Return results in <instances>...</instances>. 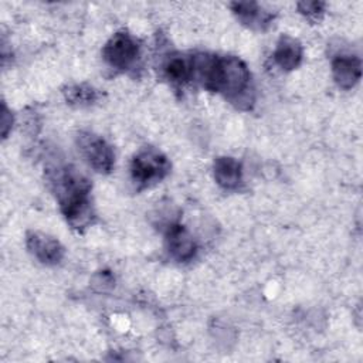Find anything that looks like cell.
I'll return each mask as SVG.
<instances>
[{
    "label": "cell",
    "mask_w": 363,
    "mask_h": 363,
    "mask_svg": "<svg viewBox=\"0 0 363 363\" xmlns=\"http://www.w3.org/2000/svg\"><path fill=\"white\" fill-rule=\"evenodd\" d=\"M77 146L81 156L98 173H111L115 163V153L111 145L94 132H79Z\"/></svg>",
    "instance_id": "5b68a950"
},
{
    "label": "cell",
    "mask_w": 363,
    "mask_h": 363,
    "mask_svg": "<svg viewBox=\"0 0 363 363\" xmlns=\"http://www.w3.org/2000/svg\"><path fill=\"white\" fill-rule=\"evenodd\" d=\"M102 57L111 68L129 71L136 67L140 58V43L132 34L118 31L104 45Z\"/></svg>",
    "instance_id": "277c9868"
},
{
    "label": "cell",
    "mask_w": 363,
    "mask_h": 363,
    "mask_svg": "<svg viewBox=\"0 0 363 363\" xmlns=\"http://www.w3.org/2000/svg\"><path fill=\"white\" fill-rule=\"evenodd\" d=\"M47 179L67 223L78 231L91 225L95 218L91 182L69 164L48 169Z\"/></svg>",
    "instance_id": "7a4b0ae2"
},
{
    "label": "cell",
    "mask_w": 363,
    "mask_h": 363,
    "mask_svg": "<svg viewBox=\"0 0 363 363\" xmlns=\"http://www.w3.org/2000/svg\"><path fill=\"white\" fill-rule=\"evenodd\" d=\"M230 7L238 21L252 30L264 31L272 24L275 18L271 11L265 10L255 1H234L230 4Z\"/></svg>",
    "instance_id": "ba28073f"
},
{
    "label": "cell",
    "mask_w": 363,
    "mask_h": 363,
    "mask_svg": "<svg viewBox=\"0 0 363 363\" xmlns=\"http://www.w3.org/2000/svg\"><path fill=\"white\" fill-rule=\"evenodd\" d=\"M332 75L342 89H352L362 77V61L356 55H336L332 60Z\"/></svg>",
    "instance_id": "9c48e42d"
},
{
    "label": "cell",
    "mask_w": 363,
    "mask_h": 363,
    "mask_svg": "<svg viewBox=\"0 0 363 363\" xmlns=\"http://www.w3.org/2000/svg\"><path fill=\"white\" fill-rule=\"evenodd\" d=\"M64 98L67 104L77 106V108H84L92 105L98 99V92L95 88H92L88 84H72L64 88L62 91Z\"/></svg>",
    "instance_id": "4fadbf2b"
},
{
    "label": "cell",
    "mask_w": 363,
    "mask_h": 363,
    "mask_svg": "<svg viewBox=\"0 0 363 363\" xmlns=\"http://www.w3.org/2000/svg\"><path fill=\"white\" fill-rule=\"evenodd\" d=\"M299 13L305 16L311 21H318L325 13V3L323 1H299L296 4Z\"/></svg>",
    "instance_id": "5bb4252c"
},
{
    "label": "cell",
    "mask_w": 363,
    "mask_h": 363,
    "mask_svg": "<svg viewBox=\"0 0 363 363\" xmlns=\"http://www.w3.org/2000/svg\"><path fill=\"white\" fill-rule=\"evenodd\" d=\"M163 77L174 86H183L193 79V58L182 52H170L162 62Z\"/></svg>",
    "instance_id": "30bf717a"
},
{
    "label": "cell",
    "mask_w": 363,
    "mask_h": 363,
    "mask_svg": "<svg viewBox=\"0 0 363 363\" xmlns=\"http://www.w3.org/2000/svg\"><path fill=\"white\" fill-rule=\"evenodd\" d=\"M26 244L28 251L44 265H57L65 255V250L57 238L40 231H28Z\"/></svg>",
    "instance_id": "8992f818"
},
{
    "label": "cell",
    "mask_w": 363,
    "mask_h": 363,
    "mask_svg": "<svg viewBox=\"0 0 363 363\" xmlns=\"http://www.w3.org/2000/svg\"><path fill=\"white\" fill-rule=\"evenodd\" d=\"M193 58V78L210 92L224 95L240 109H250L254 102V86L248 67L234 55L199 52Z\"/></svg>",
    "instance_id": "6da1fadb"
},
{
    "label": "cell",
    "mask_w": 363,
    "mask_h": 363,
    "mask_svg": "<svg viewBox=\"0 0 363 363\" xmlns=\"http://www.w3.org/2000/svg\"><path fill=\"white\" fill-rule=\"evenodd\" d=\"M169 159L155 147L140 149L130 162V177L138 190L152 187L170 173Z\"/></svg>",
    "instance_id": "3957f363"
},
{
    "label": "cell",
    "mask_w": 363,
    "mask_h": 363,
    "mask_svg": "<svg viewBox=\"0 0 363 363\" xmlns=\"http://www.w3.org/2000/svg\"><path fill=\"white\" fill-rule=\"evenodd\" d=\"M217 184L225 190L237 189L242 182V167L238 160L230 156H220L213 164Z\"/></svg>",
    "instance_id": "7c38bea8"
},
{
    "label": "cell",
    "mask_w": 363,
    "mask_h": 363,
    "mask_svg": "<svg viewBox=\"0 0 363 363\" xmlns=\"http://www.w3.org/2000/svg\"><path fill=\"white\" fill-rule=\"evenodd\" d=\"M303 50L298 40L291 35H281L275 51H274V61L275 64L284 71H292L299 67L302 61Z\"/></svg>",
    "instance_id": "8fae6325"
},
{
    "label": "cell",
    "mask_w": 363,
    "mask_h": 363,
    "mask_svg": "<svg viewBox=\"0 0 363 363\" xmlns=\"http://www.w3.org/2000/svg\"><path fill=\"white\" fill-rule=\"evenodd\" d=\"M166 248L170 257L179 262L191 261L197 252L193 235L177 223H172L166 228Z\"/></svg>",
    "instance_id": "52a82bcc"
},
{
    "label": "cell",
    "mask_w": 363,
    "mask_h": 363,
    "mask_svg": "<svg viewBox=\"0 0 363 363\" xmlns=\"http://www.w3.org/2000/svg\"><path fill=\"white\" fill-rule=\"evenodd\" d=\"M11 126H13V116H11L10 111L7 109L6 104H3V106H1V135H3V138H7Z\"/></svg>",
    "instance_id": "9a60e30c"
}]
</instances>
